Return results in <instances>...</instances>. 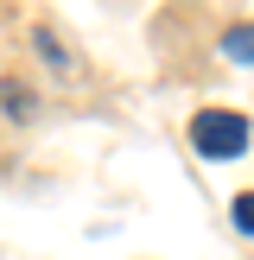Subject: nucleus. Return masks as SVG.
<instances>
[{"label":"nucleus","mask_w":254,"mask_h":260,"mask_svg":"<svg viewBox=\"0 0 254 260\" xmlns=\"http://www.w3.org/2000/svg\"><path fill=\"white\" fill-rule=\"evenodd\" d=\"M229 210H235V229H241V235H254V190H241Z\"/></svg>","instance_id":"7ed1b4c3"},{"label":"nucleus","mask_w":254,"mask_h":260,"mask_svg":"<svg viewBox=\"0 0 254 260\" xmlns=\"http://www.w3.org/2000/svg\"><path fill=\"white\" fill-rule=\"evenodd\" d=\"M190 146H197L203 159H241L248 121H241L235 108H203V114H190Z\"/></svg>","instance_id":"f257e3e1"},{"label":"nucleus","mask_w":254,"mask_h":260,"mask_svg":"<svg viewBox=\"0 0 254 260\" xmlns=\"http://www.w3.org/2000/svg\"><path fill=\"white\" fill-rule=\"evenodd\" d=\"M223 57L254 63V19H248V25H229V32H223Z\"/></svg>","instance_id":"f03ea898"}]
</instances>
